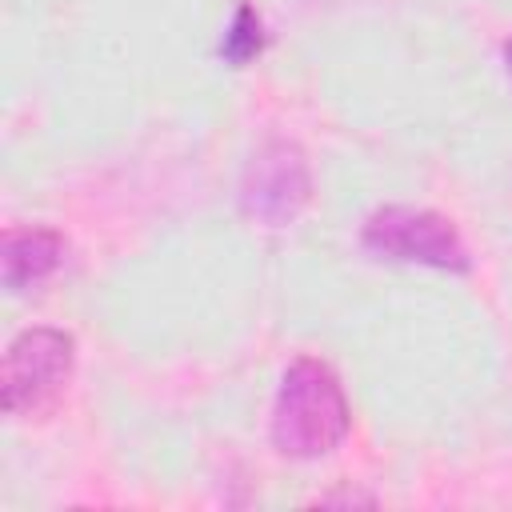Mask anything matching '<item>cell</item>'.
<instances>
[{"label":"cell","instance_id":"6da1fadb","mask_svg":"<svg viewBox=\"0 0 512 512\" xmlns=\"http://www.w3.org/2000/svg\"><path fill=\"white\" fill-rule=\"evenodd\" d=\"M268 432L272 448L288 460H320L336 452L352 432V404L340 376L316 356H296L280 376Z\"/></svg>","mask_w":512,"mask_h":512},{"label":"cell","instance_id":"7a4b0ae2","mask_svg":"<svg viewBox=\"0 0 512 512\" xmlns=\"http://www.w3.org/2000/svg\"><path fill=\"white\" fill-rule=\"evenodd\" d=\"M76 368V340L64 328H24L4 348L0 368V404L8 416H40L48 412Z\"/></svg>","mask_w":512,"mask_h":512},{"label":"cell","instance_id":"3957f363","mask_svg":"<svg viewBox=\"0 0 512 512\" xmlns=\"http://www.w3.org/2000/svg\"><path fill=\"white\" fill-rule=\"evenodd\" d=\"M364 252L392 264H420L436 272H468L472 256L456 224L432 208L412 204H384L360 228Z\"/></svg>","mask_w":512,"mask_h":512},{"label":"cell","instance_id":"277c9868","mask_svg":"<svg viewBox=\"0 0 512 512\" xmlns=\"http://www.w3.org/2000/svg\"><path fill=\"white\" fill-rule=\"evenodd\" d=\"M240 212L260 228L292 224L312 200V168L296 140L268 136L240 172Z\"/></svg>","mask_w":512,"mask_h":512},{"label":"cell","instance_id":"5b68a950","mask_svg":"<svg viewBox=\"0 0 512 512\" xmlns=\"http://www.w3.org/2000/svg\"><path fill=\"white\" fill-rule=\"evenodd\" d=\"M64 264V236L56 228L32 224V228H8L0 244V272L8 292H24L44 284Z\"/></svg>","mask_w":512,"mask_h":512},{"label":"cell","instance_id":"8992f818","mask_svg":"<svg viewBox=\"0 0 512 512\" xmlns=\"http://www.w3.org/2000/svg\"><path fill=\"white\" fill-rule=\"evenodd\" d=\"M260 52H264V24H260V12L244 0V4H236V12H232V24H228V32H224V40H220V56H224L232 68H244V64H252Z\"/></svg>","mask_w":512,"mask_h":512},{"label":"cell","instance_id":"52a82bcc","mask_svg":"<svg viewBox=\"0 0 512 512\" xmlns=\"http://www.w3.org/2000/svg\"><path fill=\"white\" fill-rule=\"evenodd\" d=\"M504 64H508V76H512V40H508V48H504Z\"/></svg>","mask_w":512,"mask_h":512}]
</instances>
